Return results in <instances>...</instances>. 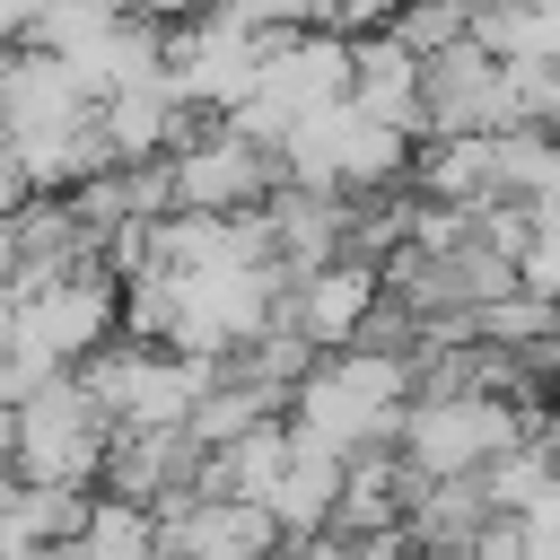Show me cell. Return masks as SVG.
Returning <instances> with one entry per match:
<instances>
[{"label": "cell", "mask_w": 560, "mask_h": 560, "mask_svg": "<svg viewBox=\"0 0 560 560\" xmlns=\"http://www.w3.org/2000/svg\"><path fill=\"white\" fill-rule=\"evenodd\" d=\"M490 516H499V508H490L481 472H464V481H411L402 542H411V551H464V542H472Z\"/></svg>", "instance_id": "cell-6"}, {"label": "cell", "mask_w": 560, "mask_h": 560, "mask_svg": "<svg viewBox=\"0 0 560 560\" xmlns=\"http://www.w3.org/2000/svg\"><path fill=\"white\" fill-rule=\"evenodd\" d=\"M158 542H166V560H254V551L280 542V525H271L254 499L184 490L175 508H158Z\"/></svg>", "instance_id": "cell-4"}, {"label": "cell", "mask_w": 560, "mask_h": 560, "mask_svg": "<svg viewBox=\"0 0 560 560\" xmlns=\"http://www.w3.org/2000/svg\"><path fill=\"white\" fill-rule=\"evenodd\" d=\"M254 560H289V542H271V551H254Z\"/></svg>", "instance_id": "cell-7"}, {"label": "cell", "mask_w": 560, "mask_h": 560, "mask_svg": "<svg viewBox=\"0 0 560 560\" xmlns=\"http://www.w3.org/2000/svg\"><path fill=\"white\" fill-rule=\"evenodd\" d=\"M525 429H534V411L508 402V394H411L394 455L411 464V481H464V472H490Z\"/></svg>", "instance_id": "cell-1"}, {"label": "cell", "mask_w": 560, "mask_h": 560, "mask_svg": "<svg viewBox=\"0 0 560 560\" xmlns=\"http://www.w3.org/2000/svg\"><path fill=\"white\" fill-rule=\"evenodd\" d=\"M332 499H341V455L289 438V464H280V481H271V499H262V516L280 525V542L324 534V525H332Z\"/></svg>", "instance_id": "cell-5"}, {"label": "cell", "mask_w": 560, "mask_h": 560, "mask_svg": "<svg viewBox=\"0 0 560 560\" xmlns=\"http://www.w3.org/2000/svg\"><path fill=\"white\" fill-rule=\"evenodd\" d=\"M105 402L88 394L79 368L44 376L26 402H9V446H18V481H52V490H96L105 472Z\"/></svg>", "instance_id": "cell-2"}, {"label": "cell", "mask_w": 560, "mask_h": 560, "mask_svg": "<svg viewBox=\"0 0 560 560\" xmlns=\"http://www.w3.org/2000/svg\"><path fill=\"white\" fill-rule=\"evenodd\" d=\"M376 298H385L376 262L341 254V262H324V271H306V280H280V298H271V324H289L306 350H350Z\"/></svg>", "instance_id": "cell-3"}]
</instances>
